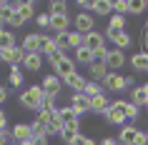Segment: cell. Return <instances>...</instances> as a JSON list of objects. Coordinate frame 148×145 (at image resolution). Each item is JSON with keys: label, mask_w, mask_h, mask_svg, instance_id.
<instances>
[{"label": "cell", "mask_w": 148, "mask_h": 145, "mask_svg": "<svg viewBox=\"0 0 148 145\" xmlns=\"http://www.w3.org/2000/svg\"><path fill=\"white\" fill-rule=\"evenodd\" d=\"M73 23V18L70 15H50V30L55 35H63V33H68V25Z\"/></svg>", "instance_id": "15"}, {"label": "cell", "mask_w": 148, "mask_h": 145, "mask_svg": "<svg viewBox=\"0 0 148 145\" xmlns=\"http://www.w3.org/2000/svg\"><path fill=\"white\" fill-rule=\"evenodd\" d=\"M53 50H58L55 48V40L48 38V35H40V55H50Z\"/></svg>", "instance_id": "29"}, {"label": "cell", "mask_w": 148, "mask_h": 145, "mask_svg": "<svg viewBox=\"0 0 148 145\" xmlns=\"http://www.w3.org/2000/svg\"><path fill=\"white\" fill-rule=\"evenodd\" d=\"M103 38L113 40L116 50H121V53H123L125 48H131V43H133V38H131V33H128V30H108V28H106Z\"/></svg>", "instance_id": "4"}, {"label": "cell", "mask_w": 148, "mask_h": 145, "mask_svg": "<svg viewBox=\"0 0 148 145\" xmlns=\"http://www.w3.org/2000/svg\"><path fill=\"white\" fill-rule=\"evenodd\" d=\"M146 10V0H128V15H140Z\"/></svg>", "instance_id": "34"}, {"label": "cell", "mask_w": 148, "mask_h": 145, "mask_svg": "<svg viewBox=\"0 0 148 145\" xmlns=\"http://www.w3.org/2000/svg\"><path fill=\"white\" fill-rule=\"evenodd\" d=\"M146 110H148V105H146Z\"/></svg>", "instance_id": "58"}, {"label": "cell", "mask_w": 148, "mask_h": 145, "mask_svg": "<svg viewBox=\"0 0 148 145\" xmlns=\"http://www.w3.org/2000/svg\"><path fill=\"white\" fill-rule=\"evenodd\" d=\"M140 88H143V93H146V98H148V83H146V85H140Z\"/></svg>", "instance_id": "52"}, {"label": "cell", "mask_w": 148, "mask_h": 145, "mask_svg": "<svg viewBox=\"0 0 148 145\" xmlns=\"http://www.w3.org/2000/svg\"><path fill=\"white\" fill-rule=\"evenodd\" d=\"M13 143V138H10L8 130H0V145H10Z\"/></svg>", "instance_id": "46"}, {"label": "cell", "mask_w": 148, "mask_h": 145, "mask_svg": "<svg viewBox=\"0 0 148 145\" xmlns=\"http://www.w3.org/2000/svg\"><path fill=\"white\" fill-rule=\"evenodd\" d=\"M5 100H8V90H5V88H3V85H0V105H3V103H5Z\"/></svg>", "instance_id": "49"}, {"label": "cell", "mask_w": 148, "mask_h": 145, "mask_svg": "<svg viewBox=\"0 0 148 145\" xmlns=\"http://www.w3.org/2000/svg\"><path fill=\"white\" fill-rule=\"evenodd\" d=\"M53 118H55V113H50V110H38V118H35V120L43 123V125H48Z\"/></svg>", "instance_id": "40"}, {"label": "cell", "mask_w": 148, "mask_h": 145, "mask_svg": "<svg viewBox=\"0 0 148 145\" xmlns=\"http://www.w3.org/2000/svg\"><path fill=\"white\" fill-rule=\"evenodd\" d=\"M108 30H125V18L123 15H110L108 18Z\"/></svg>", "instance_id": "33"}, {"label": "cell", "mask_w": 148, "mask_h": 145, "mask_svg": "<svg viewBox=\"0 0 148 145\" xmlns=\"http://www.w3.org/2000/svg\"><path fill=\"white\" fill-rule=\"evenodd\" d=\"M48 15H68V3L65 0H50Z\"/></svg>", "instance_id": "24"}, {"label": "cell", "mask_w": 148, "mask_h": 145, "mask_svg": "<svg viewBox=\"0 0 148 145\" xmlns=\"http://www.w3.org/2000/svg\"><path fill=\"white\" fill-rule=\"evenodd\" d=\"M68 105L73 108V113H75V115H86V113H90V108H88V98L83 95V93H75V95L70 98Z\"/></svg>", "instance_id": "17"}, {"label": "cell", "mask_w": 148, "mask_h": 145, "mask_svg": "<svg viewBox=\"0 0 148 145\" xmlns=\"http://www.w3.org/2000/svg\"><path fill=\"white\" fill-rule=\"evenodd\" d=\"M131 65L138 70V73H148V53H143V50L136 53V55L131 58Z\"/></svg>", "instance_id": "23"}, {"label": "cell", "mask_w": 148, "mask_h": 145, "mask_svg": "<svg viewBox=\"0 0 148 145\" xmlns=\"http://www.w3.org/2000/svg\"><path fill=\"white\" fill-rule=\"evenodd\" d=\"M125 65V53L116 50V48H108V55H106V68L108 73H118V68Z\"/></svg>", "instance_id": "8"}, {"label": "cell", "mask_w": 148, "mask_h": 145, "mask_svg": "<svg viewBox=\"0 0 148 145\" xmlns=\"http://www.w3.org/2000/svg\"><path fill=\"white\" fill-rule=\"evenodd\" d=\"M146 8H148V0H146Z\"/></svg>", "instance_id": "56"}, {"label": "cell", "mask_w": 148, "mask_h": 145, "mask_svg": "<svg viewBox=\"0 0 148 145\" xmlns=\"http://www.w3.org/2000/svg\"><path fill=\"white\" fill-rule=\"evenodd\" d=\"M25 55L28 53H40V33H28L23 38V45H20Z\"/></svg>", "instance_id": "16"}, {"label": "cell", "mask_w": 148, "mask_h": 145, "mask_svg": "<svg viewBox=\"0 0 148 145\" xmlns=\"http://www.w3.org/2000/svg\"><path fill=\"white\" fill-rule=\"evenodd\" d=\"M93 15H101V18H110L113 15V0H93Z\"/></svg>", "instance_id": "19"}, {"label": "cell", "mask_w": 148, "mask_h": 145, "mask_svg": "<svg viewBox=\"0 0 148 145\" xmlns=\"http://www.w3.org/2000/svg\"><path fill=\"white\" fill-rule=\"evenodd\" d=\"M55 115H58V120H60L63 125H65V123L78 120V115L73 113V108H70V105H65V108H58V110H55Z\"/></svg>", "instance_id": "25"}, {"label": "cell", "mask_w": 148, "mask_h": 145, "mask_svg": "<svg viewBox=\"0 0 148 145\" xmlns=\"http://www.w3.org/2000/svg\"><path fill=\"white\" fill-rule=\"evenodd\" d=\"M103 88H108V90H113V93H123L125 88H131L133 85V78L128 75H121V73H108V75H106V80H103Z\"/></svg>", "instance_id": "3"}, {"label": "cell", "mask_w": 148, "mask_h": 145, "mask_svg": "<svg viewBox=\"0 0 148 145\" xmlns=\"http://www.w3.org/2000/svg\"><path fill=\"white\" fill-rule=\"evenodd\" d=\"M125 100H113L110 103V108L106 110V123H110V125H121L123 128L125 125Z\"/></svg>", "instance_id": "2"}, {"label": "cell", "mask_w": 148, "mask_h": 145, "mask_svg": "<svg viewBox=\"0 0 148 145\" xmlns=\"http://www.w3.org/2000/svg\"><path fill=\"white\" fill-rule=\"evenodd\" d=\"M143 53H148V33H143Z\"/></svg>", "instance_id": "50"}, {"label": "cell", "mask_w": 148, "mask_h": 145, "mask_svg": "<svg viewBox=\"0 0 148 145\" xmlns=\"http://www.w3.org/2000/svg\"><path fill=\"white\" fill-rule=\"evenodd\" d=\"M13 8H15V13L23 20H35V3L33 0H20V3H13Z\"/></svg>", "instance_id": "12"}, {"label": "cell", "mask_w": 148, "mask_h": 145, "mask_svg": "<svg viewBox=\"0 0 148 145\" xmlns=\"http://www.w3.org/2000/svg\"><path fill=\"white\" fill-rule=\"evenodd\" d=\"M98 145H118V140H116V138H103V140H101V143H98Z\"/></svg>", "instance_id": "47"}, {"label": "cell", "mask_w": 148, "mask_h": 145, "mask_svg": "<svg viewBox=\"0 0 148 145\" xmlns=\"http://www.w3.org/2000/svg\"><path fill=\"white\" fill-rule=\"evenodd\" d=\"M0 58H3V48H0Z\"/></svg>", "instance_id": "55"}, {"label": "cell", "mask_w": 148, "mask_h": 145, "mask_svg": "<svg viewBox=\"0 0 148 145\" xmlns=\"http://www.w3.org/2000/svg\"><path fill=\"white\" fill-rule=\"evenodd\" d=\"M140 130L136 128V125H123L121 128V133H118V145H136V138H138Z\"/></svg>", "instance_id": "11"}, {"label": "cell", "mask_w": 148, "mask_h": 145, "mask_svg": "<svg viewBox=\"0 0 148 145\" xmlns=\"http://www.w3.org/2000/svg\"><path fill=\"white\" fill-rule=\"evenodd\" d=\"M65 40H68V50L70 48H75V50H78V48H83V40H86V35H80V33H68V35H65Z\"/></svg>", "instance_id": "32"}, {"label": "cell", "mask_w": 148, "mask_h": 145, "mask_svg": "<svg viewBox=\"0 0 148 145\" xmlns=\"http://www.w3.org/2000/svg\"><path fill=\"white\" fill-rule=\"evenodd\" d=\"M88 108H90V113L106 115V110L110 108V103H108V95H106V93H101V95H95V98H88Z\"/></svg>", "instance_id": "13"}, {"label": "cell", "mask_w": 148, "mask_h": 145, "mask_svg": "<svg viewBox=\"0 0 148 145\" xmlns=\"http://www.w3.org/2000/svg\"><path fill=\"white\" fill-rule=\"evenodd\" d=\"M83 48H88L90 53H95V50L106 48V38H103V33H98V30L88 33V35H86V40H83Z\"/></svg>", "instance_id": "14"}, {"label": "cell", "mask_w": 148, "mask_h": 145, "mask_svg": "<svg viewBox=\"0 0 148 145\" xmlns=\"http://www.w3.org/2000/svg\"><path fill=\"white\" fill-rule=\"evenodd\" d=\"M8 83H10V88H20V85H23V70L20 68H10Z\"/></svg>", "instance_id": "30"}, {"label": "cell", "mask_w": 148, "mask_h": 145, "mask_svg": "<svg viewBox=\"0 0 148 145\" xmlns=\"http://www.w3.org/2000/svg\"><path fill=\"white\" fill-rule=\"evenodd\" d=\"M18 145H33V138L30 140H23V143H18Z\"/></svg>", "instance_id": "51"}, {"label": "cell", "mask_w": 148, "mask_h": 145, "mask_svg": "<svg viewBox=\"0 0 148 145\" xmlns=\"http://www.w3.org/2000/svg\"><path fill=\"white\" fill-rule=\"evenodd\" d=\"M128 103H133L136 108H146L148 105V98H146V93H143V88H133L131 100H128Z\"/></svg>", "instance_id": "26"}, {"label": "cell", "mask_w": 148, "mask_h": 145, "mask_svg": "<svg viewBox=\"0 0 148 145\" xmlns=\"http://www.w3.org/2000/svg\"><path fill=\"white\" fill-rule=\"evenodd\" d=\"M146 135H148V133H146Z\"/></svg>", "instance_id": "59"}, {"label": "cell", "mask_w": 148, "mask_h": 145, "mask_svg": "<svg viewBox=\"0 0 148 145\" xmlns=\"http://www.w3.org/2000/svg\"><path fill=\"white\" fill-rule=\"evenodd\" d=\"M78 8L83 10V13H90V10H93V0H78Z\"/></svg>", "instance_id": "45"}, {"label": "cell", "mask_w": 148, "mask_h": 145, "mask_svg": "<svg viewBox=\"0 0 148 145\" xmlns=\"http://www.w3.org/2000/svg\"><path fill=\"white\" fill-rule=\"evenodd\" d=\"M53 70H55V75L60 78V80H65L68 75L75 73V60H73V58H63V60H58L53 65Z\"/></svg>", "instance_id": "10"}, {"label": "cell", "mask_w": 148, "mask_h": 145, "mask_svg": "<svg viewBox=\"0 0 148 145\" xmlns=\"http://www.w3.org/2000/svg\"><path fill=\"white\" fill-rule=\"evenodd\" d=\"M5 125H8V118H5V113H3V108H0V130H8Z\"/></svg>", "instance_id": "48"}, {"label": "cell", "mask_w": 148, "mask_h": 145, "mask_svg": "<svg viewBox=\"0 0 148 145\" xmlns=\"http://www.w3.org/2000/svg\"><path fill=\"white\" fill-rule=\"evenodd\" d=\"M63 83H68V88H70V90H75V93H83V90H86V83H88V80H86L83 75H80L78 70H75V73H73V75H68L65 80H63Z\"/></svg>", "instance_id": "21"}, {"label": "cell", "mask_w": 148, "mask_h": 145, "mask_svg": "<svg viewBox=\"0 0 148 145\" xmlns=\"http://www.w3.org/2000/svg\"><path fill=\"white\" fill-rule=\"evenodd\" d=\"M23 68L30 70V73H38V70L43 68V55L40 53H28L23 58Z\"/></svg>", "instance_id": "20"}, {"label": "cell", "mask_w": 148, "mask_h": 145, "mask_svg": "<svg viewBox=\"0 0 148 145\" xmlns=\"http://www.w3.org/2000/svg\"><path fill=\"white\" fill-rule=\"evenodd\" d=\"M113 15H128V0H113Z\"/></svg>", "instance_id": "36"}, {"label": "cell", "mask_w": 148, "mask_h": 145, "mask_svg": "<svg viewBox=\"0 0 148 145\" xmlns=\"http://www.w3.org/2000/svg\"><path fill=\"white\" fill-rule=\"evenodd\" d=\"M10 145H18V143H10Z\"/></svg>", "instance_id": "57"}, {"label": "cell", "mask_w": 148, "mask_h": 145, "mask_svg": "<svg viewBox=\"0 0 148 145\" xmlns=\"http://www.w3.org/2000/svg\"><path fill=\"white\" fill-rule=\"evenodd\" d=\"M23 58H25V53L20 50V45H13V48H3V58L0 60L5 63V65H10V68H20Z\"/></svg>", "instance_id": "6"}, {"label": "cell", "mask_w": 148, "mask_h": 145, "mask_svg": "<svg viewBox=\"0 0 148 145\" xmlns=\"http://www.w3.org/2000/svg\"><path fill=\"white\" fill-rule=\"evenodd\" d=\"M138 115H140V108H136L133 103H125V118L128 120H136Z\"/></svg>", "instance_id": "39"}, {"label": "cell", "mask_w": 148, "mask_h": 145, "mask_svg": "<svg viewBox=\"0 0 148 145\" xmlns=\"http://www.w3.org/2000/svg\"><path fill=\"white\" fill-rule=\"evenodd\" d=\"M73 145H98V143H95L93 138H86V135H78V140H75V143H73Z\"/></svg>", "instance_id": "44"}, {"label": "cell", "mask_w": 148, "mask_h": 145, "mask_svg": "<svg viewBox=\"0 0 148 145\" xmlns=\"http://www.w3.org/2000/svg\"><path fill=\"white\" fill-rule=\"evenodd\" d=\"M13 13H15L13 3H5V0H0V25H3V23H8Z\"/></svg>", "instance_id": "31"}, {"label": "cell", "mask_w": 148, "mask_h": 145, "mask_svg": "<svg viewBox=\"0 0 148 145\" xmlns=\"http://www.w3.org/2000/svg\"><path fill=\"white\" fill-rule=\"evenodd\" d=\"M143 33H148V20H146V25H143Z\"/></svg>", "instance_id": "53"}, {"label": "cell", "mask_w": 148, "mask_h": 145, "mask_svg": "<svg viewBox=\"0 0 148 145\" xmlns=\"http://www.w3.org/2000/svg\"><path fill=\"white\" fill-rule=\"evenodd\" d=\"M45 128H48V135H60V130H63V123L58 120V115H55V118H53L50 123H48Z\"/></svg>", "instance_id": "37"}, {"label": "cell", "mask_w": 148, "mask_h": 145, "mask_svg": "<svg viewBox=\"0 0 148 145\" xmlns=\"http://www.w3.org/2000/svg\"><path fill=\"white\" fill-rule=\"evenodd\" d=\"M30 133H33V138H48V128L43 123H38V120L30 123Z\"/></svg>", "instance_id": "35"}, {"label": "cell", "mask_w": 148, "mask_h": 145, "mask_svg": "<svg viewBox=\"0 0 148 145\" xmlns=\"http://www.w3.org/2000/svg\"><path fill=\"white\" fill-rule=\"evenodd\" d=\"M43 98H45L43 88H40V85H30L28 90L20 93V105H23L25 110H35V113H38L40 108H43Z\"/></svg>", "instance_id": "1"}, {"label": "cell", "mask_w": 148, "mask_h": 145, "mask_svg": "<svg viewBox=\"0 0 148 145\" xmlns=\"http://www.w3.org/2000/svg\"><path fill=\"white\" fill-rule=\"evenodd\" d=\"M101 93H106L101 83H95V80H88V83H86V90H83L86 98H95V95H101Z\"/></svg>", "instance_id": "28"}, {"label": "cell", "mask_w": 148, "mask_h": 145, "mask_svg": "<svg viewBox=\"0 0 148 145\" xmlns=\"http://www.w3.org/2000/svg\"><path fill=\"white\" fill-rule=\"evenodd\" d=\"M88 68H90V75H93L95 83H103V80H106V75H108V68H106V63H95V60H93Z\"/></svg>", "instance_id": "22"}, {"label": "cell", "mask_w": 148, "mask_h": 145, "mask_svg": "<svg viewBox=\"0 0 148 145\" xmlns=\"http://www.w3.org/2000/svg\"><path fill=\"white\" fill-rule=\"evenodd\" d=\"M35 23H38L40 28H50V15H48V13H38V15H35Z\"/></svg>", "instance_id": "41"}, {"label": "cell", "mask_w": 148, "mask_h": 145, "mask_svg": "<svg viewBox=\"0 0 148 145\" xmlns=\"http://www.w3.org/2000/svg\"><path fill=\"white\" fill-rule=\"evenodd\" d=\"M23 23H25V20H23L20 15H18V13H13V15H10V20H8V25H10V28H20Z\"/></svg>", "instance_id": "43"}, {"label": "cell", "mask_w": 148, "mask_h": 145, "mask_svg": "<svg viewBox=\"0 0 148 145\" xmlns=\"http://www.w3.org/2000/svg\"><path fill=\"white\" fill-rule=\"evenodd\" d=\"M73 25H75V33L88 35V33L95 30V18L90 15V13H78V15L73 18Z\"/></svg>", "instance_id": "5"}, {"label": "cell", "mask_w": 148, "mask_h": 145, "mask_svg": "<svg viewBox=\"0 0 148 145\" xmlns=\"http://www.w3.org/2000/svg\"><path fill=\"white\" fill-rule=\"evenodd\" d=\"M75 63H80V65H90L93 63V53L88 50V48H78L75 50V58H73Z\"/></svg>", "instance_id": "27"}, {"label": "cell", "mask_w": 148, "mask_h": 145, "mask_svg": "<svg viewBox=\"0 0 148 145\" xmlns=\"http://www.w3.org/2000/svg\"><path fill=\"white\" fill-rule=\"evenodd\" d=\"M3 33H5V28H3V25H0V38H3Z\"/></svg>", "instance_id": "54"}, {"label": "cell", "mask_w": 148, "mask_h": 145, "mask_svg": "<svg viewBox=\"0 0 148 145\" xmlns=\"http://www.w3.org/2000/svg\"><path fill=\"white\" fill-rule=\"evenodd\" d=\"M45 58H48V63H50V65H55L58 60H63V58H68V55H63L60 50H53V53H50V55H45Z\"/></svg>", "instance_id": "42"}, {"label": "cell", "mask_w": 148, "mask_h": 145, "mask_svg": "<svg viewBox=\"0 0 148 145\" xmlns=\"http://www.w3.org/2000/svg\"><path fill=\"white\" fill-rule=\"evenodd\" d=\"M13 45H15V35H13L10 30H5L3 38H0V48H13Z\"/></svg>", "instance_id": "38"}, {"label": "cell", "mask_w": 148, "mask_h": 145, "mask_svg": "<svg viewBox=\"0 0 148 145\" xmlns=\"http://www.w3.org/2000/svg\"><path fill=\"white\" fill-rule=\"evenodd\" d=\"M78 135H80V125H78V120L65 123V125H63V130H60V140H63L65 145H73L75 140H78Z\"/></svg>", "instance_id": "9"}, {"label": "cell", "mask_w": 148, "mask_h": 145, "mask_svg": "<svg viewBox=\"0 0 148 145\" xmlns=\"http://www.w3.org/2000/svg\"><path fill=\"white\" fill-rule=\"evenodd\" d=\"M40 88H43V93H45V95L58 98V95H60V88H63V80L55 75V73H50V75H45L43 80H40Z\"/></svg>", "instance_id": "7"}, {"label": "cell", "mask_w": 148, "mask_h": 145, "mask_svg": "<svg viewBox=\"0 0 148 145\" xmlns=\"http://www.w3.org/2000/svg\"><path fill=\"white\" fill-rule=\"evenodd\" d=\"M10 138H13V143H23V140H30V138H33L30 125H28V123H18L15 128L10 130Z\"/></svg>", "instance_id": "18"}]
</instances>
